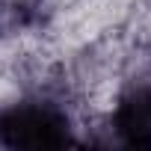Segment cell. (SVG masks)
I'll return each mask as SVG.
<instances>
[{"label": "cell", "mask_w": 151, "mask_h": 151, "mask_svg": "<svg viewBox=\"0 0 151 151\" xmlns=\"http://www.w3.org/2000/svg\"><path fill=\"white\" fill-rule=\"evenodd\" d=\"M71 113L42 95L18 98L0 107V145L9 148H59L74 145Z\"/></svg>", "instance_id": "6da1fadb"}, {"label": "cell", "mask_w": 151, "mask_h": 151, "mask_svg": "<svg viewBox=\"0 0 151 151\" xmlns=\"http://www.w3.org/2000/svg\"><path fill=\"white\" fill-rule=\"evenodd\" d=\"M110 124L124 145H151V80H139L119 95Z\"/></svg>", "instance_id": "7a4b0ae2"}]
</instances>
